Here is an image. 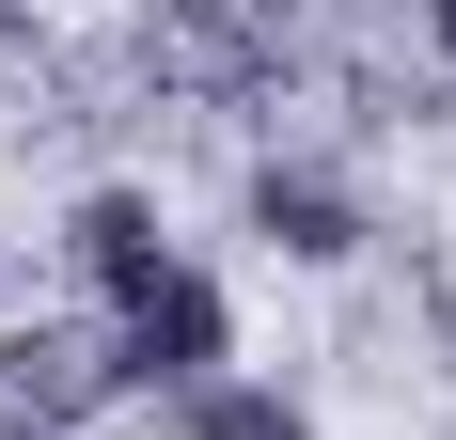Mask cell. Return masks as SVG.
I'll list each match as a JSON object with an SVG mask.
<instances>
[{
    "label": "cell",
    "instance_id": "cell-1",
    "mask_svg": "<svg viewBox=\"0 0 456 440\" xmlns=\"http://www.w3.org/2000/svg\"><path fill=\"white\" fill-rule=\"evenodd\" d=\"M94 330H110V378H126V394H205V378H236V299L221 283H205V267H174V283H142L126 314H94Z\"/></svg>",
    "mask_w": 456,
    "mask_h": 440
},
{
    "label": "cell",
    "instance_id": "cell-3",
    "mask_svg": "<svg viewBox=\"0 0 456 440\" xmlns=\"http://www.w3.org/2000/svg\"><path fill=\"white\" fill-rule=\"evenodd\" d=\"M236 220H252V236H268L283 267H346V252L378 236V220H362V189L330 174V158H252V189H236Z\"/></svg>",
    "mask_w": 456,
    "mask_h": 440
},
{
    "label": "cell",
    "instance_id": "cell-5",
    "mask_svg": "<svg viewBox=\"0 0 456 440\" xmlns=\"http://www.w3.org/2000/svg\"><path fill=\"white\" fill-rule=\"evenodd\" d=\"M174 440H315V409L283 394V378H205L174 409Z\"/></svg>",
    "mask_w": 456,
    "mask_h": 440
},
{
    "label": "cell",
    "instance_id": "cell-4",
    "mask_svg": "<svg viewBox=\"0 0 456 440\" xmlns=\"http://www.w3.org/2000/svg\"><path fill=\"white\" fill-rule=\"evenodd\" d=\"M110 394H126V378H110V330H79V314H16V330H0V409L94 425Z\"/></svg>",
    "mask_w": 456,
    "mask_h": 440
},
{
    "label": "cell",
    "instance_id": "cell-2",
    "mask_svg": "<svg viewBox=\"0 0 456 440\" xmlns=\"http://www.w3.org/2000/svg\"><path fill=\"white\" fill-rule=\"evenodd\" d=\"M63 267H79V299L94 314H126L142 299V283H174V220H158V189H126V174H110V189H79V205H63Z\"/></svg>",
    "mask_w": 456,
    "mask_h": 440
},
{
    "label": "cell",
    "instance_id": "cell-7",
    "mask_svg": "<svg viewBox=\"0 0 456 440\" xmlns=\"http://www.w3.org/2000/svg\"><path fill=\"white\" fill-rule=\"evenodd\" d=\"M0 440H79V425H32V409H0Z\"/></svg>",
    "mask_w": 456,
    "mask_h": 440
},
{
    "label": "cell",
    "instance_id": "cell-6",
    "mask_svg": "<svg viewBox=\"0 0 456 440\" xmlns=\"http://www.w3.org/2000/svg\"><path fill=\"white\" fill-rule=\"evenodd\" d=\"M410 16H425V47H441V63H456V0H410Z\"/></svg>",
    "mask_w": 456,
    "mask_h": 440
}]
</instances>
